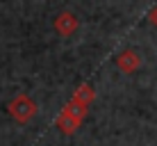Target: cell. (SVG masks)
Listing matches in <instances>:
<instances>
[{
    "label": "cell",
    "mask_w": 157,
    "mask_h": 146,
    "mask_svg": "<svg viewBox=\"0 0 157 146\" xmlns=\"http://www.w3.org/2000/svg\"><path fill=\"white\" fill-rule=\"evenodd\" d=\"M86 112H89V107L80 105V103H75L71 98V103L64 105V110L59 112V116H57V121H55L57 128H59V132H62V135H73L80 126H82Z\"/></svg>",
    "instance_id": "1"
},
{
    "label": "cell",
    "mask_w": 157,
    "mask_h": 146,
    "mask_svg": "<svg viewBox=\"0 0 157 146\" xmlns=\"http://www.w3.org/2000/svg\"><path fill=\"white\" fill-rule=\"evenodd\" d=\"M7 110H9V116H12L16 123H28L30 119L36 116V112H39V105H36V103L32 101L28 94H18L16 98L9 101Z\"/></svg>",
    "instance_id": "2"
},
{
    "label": "cell",
    "mask_w": 157,
    "mask_h": 146,
    "mask_svg": "<svg viewBox=\"0 0 157 146\" xmlns=\"http://www.w3.org/2000/svg\"><path fill=\"white\" fill-rule=\"evenodd\" d=\"M139 64H141V57H139V53L132 50V48H125L123 53L116 55V66H118V71H123V73H134L139 69Z\"/></svg>",
    "instance_id": "3"
},
{
    "label": "cell",
    "mask_w": 157,
    "mask_h": 146,
    "mask_svg": "<svg viewBox=\"0 0 157 146\" xmlns=\"http://www.w3.org/2000/svg\"><path fill=\"white\" fill-rule=\"evenodd\" d=\"M78 28H80V21H78V16L71 14V12H62V14L55 18V30H57L62 37L75 34V32H78Z\"/></svg>",
    "instance_id": "4"
},
{
    "label": "cell",
    "mask_w": 157,
    "mask_h": 146,
    "mask_svg": "<svg viewBox=\"0 0 157 146\" xmlns=\"http://www.w3.org/2000/svg\"><path fill=\"white\" fill-rule=\"evenodd\" d=\"M73 101L80 103V105H84V107H89L91 103L96 101V91H94V87H91L89 82L80 85V87L75 89V94H73Z\"/></svg>",
    "instance_id": "5"
},
{
    "label": "cell",
    "mask_w": 157,
    "mask_h": 146,
    "mask_svg": "<svg viewBox=\"0 0 157 146\" xmlns=\"http://www.w3.org/2000/svg\"><path fill=\"white\" fill-rule=\"evenodd\" d=\"M148 21H150V23H153L155 28H157V5H155L153 9H150V12H148Z\"/></svg>",
    "instance_id": "6"
}]
</instances>
